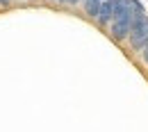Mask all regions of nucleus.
Returning a JSON list of instances; mask_svg holds the SVG:
<instances>
[{"label": "nucleus", "mask_w": 148, "mask_h": 132, "mask_svg": "<svg viewBox=\"0 0 148 132\" xmlns=\"http://www.w3.org/2000/svg\"><path fill=\"white\" fill-rule=\"evenodd\" d=\"M134 7L130 0H114V18L110 23V37L116 43H123L132 30V18H134Z\"/></svg>", "instance_id": "f257e3e1"}, {"label": "nucleus", "mask_w": 148, "mask_h": 132, "mask_svg": "<svg viewBox=\"0 0 148 132\" xmlns=\"http://www.w3.org/2000/svg\"><path fill=\"white\" fill-rule=\"evenodd\" d=\"M128 48L132 53H141L148 43V16L146 12H134V18H132V30L128 34Z\"/></svg>", "instance_id": "f03ea898"}, {"label": "nucleus", "mask_w": 148, "mask_h": 132, "mask_svg": "<svg viewBox=\"0 0 148 132\" xmlns=\"http://www.w3.org/2000/svg\"><path fill=\"white\" fill-rule=\"evenodd\" d=\"M112 18H114V0H100V9H98L96 23L100 27H110Z\"/></svg>", "instance_id": "7ed1b4c3"}, {"label": "nucleus", "mask_w": 148, "mask_h": 132, "mask_svg": "<svg viewBox=\"0 0 148 132\" xmlns=\"http://www.w3.org/2000/svg\"><path fill=\"white\" fill-rule=\"evenodd\" d=\"M130 2H132V7H134L137 12H146V9H144V5H141V0H130Z\"/></svg>", "instance_id": "20e7f679"}, {"label": "nucleus", "mask_w": 148, "mask_h": 132, "mask_svg": "<svg viewBox=\"0 0 148 132\" xmlns=\"http://www.w3.org/2000/svg\"><path fill=\"white\" fill-rule=\"evenodd\" d=\"M139 55H141V62H144V64L148 66V43H146V48H144V50H141Z\"/></svg>", "instance_id": "39448f33"}, {"label": "nucleus", "mask_w": 148, "mask_h": 132, "mask_svg": "<svg viewBox=\"0 0 148 132\" xmlns=\"http://www.w3.org/2000/svg\"><path fill=\"white\" fill-rule=\"evenodd\" d=\"M59 5H71V7H75L77 0H59Z\"/></svg>", "instance_id": "423d86ee"}, {"label": "nucleus", "mask_w": 148, "mask_h": 132, "mask_svg": "<svg viewBox=\"0 0 148 132\" xmlns=\"http://www.w3.org/2000/svg\"><path fill=\"white\" fill-rule=\"evenodd\" d=\"M12 5V0H0V7H9Z\"/></svg>", "instance_id": "0eeeda50"}, {"label": "nucleus", "mask_w": 148, "mask_h": 132, "mask_svg": "<svg viewBox=\"0 0 148 132\" xmlns=\"http://www.w3.org/2000/svg\"><path fill=\"white\" fill-rule=\"evenodd\" d=\"M50 2H57V5H59V0H50Z\"/></svg>", "instance_id": "6e6552de"}, {"label": "nucleus", "mask_w": 148, "mask_h": 132, "mask_svg": "<svg viewBox=\"0 0 148 132\" xmlns=\"http://www.w3.org/2000/svg\"><path fill=\"white\" fill-rule=\"evenodd\" d=\"M80 2H82V0H77V5H80Z\"/></svg>", "instance_id": "1a4fd4ad"}]
</instances>
